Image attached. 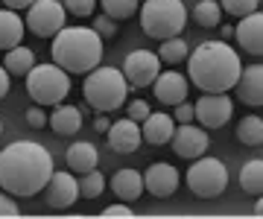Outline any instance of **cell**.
<instances>
[{"label": "cell", "instance_id": "obj_1", "mask_svg": "<svg viewBox=\"0 0 263 219\" xmlns=\"http://www.w3.org/2000/svg\"><path fill=\"white\" fill-rule=\"evenodd\" d=\"M53 155L35 141H15L0 152V187L12 196L32 199L53 178Z\"/></svg>", "mask_w": 263, "mask_h": 219}, {"label": "cell", "instance_id": "obj_2", "mask_svg": "<svg viewBox=\"0 0 263 219\" xmlns=\"http://www.w3.org/2000/svg\"><path fill=\"white\" fill-rule=\"evenodd\" d=\"M243 73L240 65V53L228 41H202L193 56H187V76L190 82L205 91V94H228L231 88H237Z\"/></svg>", "mask_w": 263, "mask_h": 219}, {"label": "cell", "instance_id": "obj_3", "mask_svg": "<svg viewBox=\"0 0 263 219\" xmlns=\"http://www.w3.org/2000/svg\"><path fill=\"white\" fill-rule=\"evenodd\" d=\"M53 62L67 73H91L103 62V35L94 27H65L53 38Z\"/></svg>", "mask_w": 263, "mask_h": 219}, {"label": "cell", "instance_id": "obj_4", "mask_svg": "<svg viewBox=\"0 0 263 219\" xmlns=\"http://www.w3.org/2000/svg\"><path fill=\"white\" fill-rule=\"evenodd\" d=\"M129 79L123 70L117 67H94L88 76H85V85H82V94L88 99V105L94 108V111H117L123 103H126V96H129Z\"/></svg>", "mask_w": 263, "mask_h": 219}, {"label": "cell", "instance_id": "obj_5", "mask_svg": "<svg viewBox=\"0 0 263 219\" xmlns=\"http://www.w3.org/2000/svg\"><path fill=\"white\" fill-rule=\"evenodd\" d=\"M141 32L155 41L176 38L187 24V6L181 0H146L138 12Z\"/></svg>", "mask_w": 263, "mask_h": 219}, {"label": "cell", "instance_id": "obj_6", "mask_svg": "<svg viewBox=\"0 0 263 219\" xmlns=\"http://www.w3.org/2000/svg\"><path fill=\"white\" fill-rule=\"evenodd\" d=\"M27 94L38 105H53L56 108L70 94V73H67L65 67H59L56 62L35 65L27 73Z\"/></svg>", "mask_w": 263, "mask_h": 219}, {"label": "cell", "instance_id": "obj_7", "mask_svg": "<svg viewBox=\"0 0 263 219\" xmlns=\"http://www.w3.org/2000/svg\"><path fill=\"white\" fill-rule=\"evenodd\" d=\"M187 187L196 199H216V196H222L228 187L226 164L219 158H208V155L196 158L193 167L187 170Z\"/></svg>", "mask_w": 263, "mask_h": 219}, {"label": "cell", "instance_id": "obj_8", "mask_svg": "<svg viewBox=\"0 0 263 219\" xmlns=\"http://www.w3.org/2000/svg\"><path fill=\"white\" fill-rule=\"evenodd\" d=\"M24 21H27L32 35H38V38H56L59 32L65 29L67 9H65V3H59V0H35L27 9Z\"/></svg>", "mask_w": 263, "mask_h": 219}, {"label": "cell", "instance_id": "obj_9", "mask_svg": "<svg viewBox=\"0 0 263 219\" xmlns=\"http://www.w3.org/2000/svg\"><path fill=\"white\" fill-rule=\"evenodd\" d=\"M161 56L158 53H149V50H132L126 62H123V73L129 79L132 88H149L155 85V79L161 73Z\"/></svg>", "mask_w": 263, "mask_h": 219}, {"label": "cell", "instance_id": "obj_10", "mask_svg": "<svg viewBox=\"0 0 263 219\" xmlns=\"http://www.w3.org/2000/svg\"><path fill=\"white\" fill-rule=\"evenodd\" d=\"M234 114V103L228 94H205L196 99V120L205 129H222Z\"/></svg>", "mask_w": 263, "mask_h": 219}, {"label": "cell", "instance_id": "obj_11", "mask_svg": "<svg viewBox=\"0 0 263 219\" xmlns=\"http://www.w3.org/2000/svg\"><path fill=\"white\" fill-rule=\"evenodd\" d=\"M173 152L179 155V158H184V161H196V158H202V155L208 152V132L205 129H199V126L193 123H181L176 126V134H173Z\"/></svg>", "mask_w": 263, "mask_h": 219}, {"label": "cell", "instance_id": "obj_12", "mask_svg": "<svg viewBox=\"0 0 263 219\" xmlns=\"http://www.w3.org/2000/svg\"><path fill=\"white\" fill-rule=\"evenodd\" d=\"M179 170L167 161H155L152 167H146V175H143V187L146 193H152L155 199H170L173 193L179 190Z\"/></svg>", "mask_w": 263, "mask_h": 219}, {"label": "cell", "instance_id": "obj_13", "mask_svg": "<svg viewBox=\"0 0 263 219\" xmlns=\"http://www.w3.org/2000/svg\"><path fill=\"white\" fill-rule=\"evenodd\" d=\"M44 199H47V205L53 210H65V208H70L76 202V196H79V181L70 175V172H65V170H59V172H53V178L47 181V187H44Z\"/></svg>", "mask_w": 263, "mask_h": 219}, {"label": "cell", "instance_id": "obj_14", "mask_svg": "<svg viewBox=\"0 0 263 219\" xmlns=\"http://www.w3.org/2000/svg\"><path fill=\"white\" fill-rule=\"evenodd\" d=\"M234 38L243 53L263 56V12H252L240 18V27H234Z\"/></svg>", "mask_w": 263, "mask_h": 219}, {"label": "cell", "instance_id": "obj_15", "mask_svg": "<svg viewBox=\"0 0 263 219\" xmlns=\"http://www.w3.org/2000/svg\"><path fill=\"white\" fill-rule=\"evenodd\" d=\"M141 141H143V132H141V126H138V120H132V117L117 120V123H111V129H108V146L120 155L138 152Z\"/></svg>", "mask_w": 263, "mask_h": 219}, {"label": "cell", "instance_id": "obj_16", "mask_svg": "<svg viewBox=\"0 0 263 219\" xmlns=\"http://www.w3.org/2000/svg\"><path fill=\"white\" fill-rule=\"evenodd\" d=\"M152 88H155V99H158V103L176 108L179 103L187 99V88L190 85H187V79L181 76V73H176V70H161Z\"/></svg>", "mask_w": 263, "mask_h": 219}, {"label": "cell", "instance_id": "obj_17", "mask_svg": "<svg viewBox=\"0 0 263 219\" xmlns=\"http://www.w3.org/2000/svg\"><path fill=\"white\" fill-rule=\"evenodd\" d=\"M141 132H143V141L146 143L164 146V143H170L173 134H176V117L164 114V111H152V114L141 123Z\"/></svg>", "mask_w": 263, "mask_h": 219}, {"label": "cell", "instance_id": "obj_18", "mask_svg": "<svg viewBox=\"0 0 263 219\" xmlns=\"http://www.w3.org/2000/svg\"><path fill=\"white\" fill-rule=\"evenodd\" d=\"M237 94H240V103L252 105V108L263 105V65L243 67L240 82H237Z\"/></svg>", "mask_w": 263, "mask_h": 219}, {"label": "cell", "instance_id": "obj_19", "mask_svg": "<svg viewBox=\"0 0 263 219\" xmlns=\"http://www.w3.org/2000/svg\"><path fill=\"white\" fill-rule=\"evenodd\" d=\"M111 193L120 202H135L143 196V175L138 170H117L111 175Z\"/></svg>", "mask_w": 263, "mask_h": 219}, {"label": "cell", "instance_id": "obj_20", "mask_svg": "<svg viewBox=\"0 0 263 219\" xmlns=\"http://www.w3.org/2000/svg\"><path fill=\"white\" fill-rule=\"evenodd\" d=\"M27 21L18 15V9H0V50H12L24 41Z\"/></svg>", "mask_w": 263, "mask_h": 219}, {"label": "cell", "instance_id": "obj_21", "mask_svg": "<svg viewBox=\"0 0 263 219\" xmlns=\"http://www.w3.org/2000/svg\"><path fill=\"white\" fill-rule=\"evenodd\" d=\"M65 161H67V170H73V172H91V170H97L100 155H97L94 143L79 141V143H70V146H67Z\"/></svg>", "mask_w": 263, "mask_h": 219}, {"label": "cell", "instance_id": "obj_22", "mask_svg": "<svg viewBox=\"0 0 263 219\" xmlns=\"http://www.w3.org/2000/svg\"><path fill=\"white\" fill-rule=\"evenodd\" d=\"M50 126L56 134H76L82 129V111L76 105H56L53 108V117H50Z\"/></svg>", "mask_w": 263, "mask_h": 219}, {"label": "cell", "instance_id": "obj_23", "mask_svg": "<svg viewBox=\"0 0 263 219\" xmlns=\"http://www.w3.org/2000/svg\"><path fill=\"white\" fill-rule=\"evenodd\" d=\"M3 67L9 70L12 76H27L29 70L35 67V53L29 47H24V44H18V47L6 50V58H3Z\"/></svg>", "mask_w": 263, "mask_h": 219}, {"label": "cell", "instance_id": "obj_24", "mask_svg": "<svg viewBox=\"0 0 263 219\" xmlns=\"http://www.w3.org/2000/svg\"><path fill=\"white\" fill-rule=\"evenodd\" d=\"M240 187L246 193L263 196V158H252V161L243 164V170H240Z\"/></svg>", "mask_w": 263, "mask_h": 219}, {"label": "cell", "instance_id": "obj_25", "mask_svg": "<svg viewBox=\"0 0 263 219\" xmlns=\"http://www.w3.org/2000/svg\"><path fill=\"white\" fill-rule=\"evenodd\" d=\"M193 21L199 27H219L222 24V3L216 0H199L193 6Z\"/></svg>", "mask_w": 263, "mask_h": 219}, {"label": "cell", "instance_id": "obj_26", "mask_svg": "<svg viewBox=\"0 0 263 219\" xmlns=\"http://www.w3.org/2000/svg\"><path fill=\"white\" fill-rule=\"evenodd\" d=\"M237 141L246 143V146H257V143H263V120L260 117H243L240 120V126H237Z\"/></svg>", "mask_w": 263, "mask_h": 219}, {"label": "cell", "instance_id": "obj_27", "mask_svg": "<svg viewBox=\"0 0 263 219\" xmlns=\"http://www.w3.org/2000/svg\"><path fill=\"white\" fill-rule=\"evenodd\" d=\"M187 41L181 38V35H176V38H167V41H161V50H158V56L164 65H179V62H187Z\"/></svg>", "mask_w": 263, "mask_h": 219}, {"label": "cell", "instance_id": "obj_28", "mask_svg": "<svg viewBox=\"0 0 263 219\" xmlns=\"http://www.w3.org/2000/svg\"><path fill=\"white\" fill-rule=\"evenodd\" d=\"M103 3V12L114 21H129L132 15L141 12V3L138 0H100Z\"/></svg>", "mask_w": 263, "mask_h": 219}, {"label": "cell", "instance_id": "obj_29", "mask_svg": "<svg viewBox=\"0 0 263 219\" xmlns=\"http://www.w3.org/2000/svg\"><path fill=\"white\" fill-rule=\"evenodd\" d=\"M105 190V178H103V172H82V178H79V196L82 199H100Z\"/></svg>", "mask_w": 263, "mask_h": 219}, {"label": "cell", "instance_id": "obj_30", "mask_svg": "<svg viewBox=\"0 0 263 219\" xmlns=\"http://www.w3.org/2000/svg\"><path fill=\"white\" fill-rule=\"evenodd\" d=\"M219 3H222V12H228L231 18H246V15L257 12L260 0H219Z\"/></svg>", "mask_w": 263, "mask_h": 219}, {"label": "cell", "instance_id": "obj_31", "mask_svg": "<svg viewBox=\"0 0 263 219\" xmlns=\"http://www.w3.org/2000/svg\"><path fill=\"white\" fill-rule=\"evenodd\" d=\"M62 3H65L67 15H73V18H91L97 6V0H62Z\"/></svg>", "mask_w": 263, "mask_h": 219}, {"label": "cell", "instance_id": "obj_32", "mask_svg": "<svg viewBox=\"0 0 263 219\" xmlns=\"http://www.w3.org/2000/svg\"><path fill=\"white\" fill-rule=\"evenodd\" d=\"M94 29L103 35V41H108V38H114V35H117V21L108 18V15L103 12V15H97V18H94Z\"/></svg>", "mask_w": 263, "mask_h": 219}, {"label": "cell", "instance_id": "obj_33", "mask_svg": "<svg viewBox=\"0 0 263 219\" xmlns=\"http://www.w3.org/2000/svg\"><path fill=\"white\" fill-rule=\"evenodd\" d=\"M149 114H152V111H149V105H146V99H132V103L126 105V117L138 120V123H143Z\"/></svg>", "mask_w": 263, "mask_h": 219}, {"label": "cell", "instance_id": "obj_34", "mask_svg": "<svg viewBox=\"0 0 263 219\" xmlns=\"http://www.w3.org/2000/svg\"><path fill=\"white\" fill-rule=\"evenodd\" d=\"M27 123L32 126V129H44V126L50 123V117L44 114V105H32V108H27Z\"/></svg>", "mask_w": 263, "mask_h": 219}, {"label": "cell", "instance_id": "obj_35", "mask_svg": "<svg viewBox=\"0 0 263 219\" xmlns=\"http://www.w3.org/2000/svg\"><path fill=\"white\" fill-rule=\"evenodd\" d=\"M0 216H21V208L12 199V193H0Z\"/></svg>", "mask_w": 263, "mask_h": 219}, {"label": "cell", "instance_id": "obj_36", "mask_svg": "<svg viewBox=\"0 0 263 219\" xmlns=\"http://www.w3.org/2000/svg\"><path fill=\"white\" fill-rule=\"evenodd\" d=\"M176 123H190L193 117H196V105H190V103H179L176 105Z\"/></svg>", "mask_w": 263, "mask_h": 219}, {"label": "cell", "instance_id": "obj_37", "mask_svg": "<svg viewBox=\"0 0 263 219\" xmlns=\"http://www.w3.org/2000/svg\"><path fill=\"white\" fill-rule=\"evenodd\" d=\"M103 216H135L132 213V208H129V202H117V205H108V208L103 210Z\"/></svg>", "mask_w": 263, "mask_h": 219}, {"label": "cell", "instance_id": "obj_38", "mask_svg": "<svg viewBox=\"0 0 263 219\" xmlns=\"http://www.w3.org/2000/svg\"><path fill=\"white\" fill-rule=\"evenodd\" d=\"M9 76H12V73H9L3 65H0V99L9 94V88H12V79H9Z\"/></svg>", "mask_w": 263, "mask_h": 219}, {"label": "cell", "instance_id": "obj_39", "mask_svg": "<svg viewBox=\"0 0 263 219\" xmlns=\"http://www.w3.org/2000/svg\"><path fill=\"white\" fill-rule=\"evenodd\" d=\"M94 129L100 134H108V129H111V120L103 114V111H97V120H94Z\"/></svg>", "mask_w": 263, "mask_h": 219}, {"label": "cell", "instance_id": "obj_40", "mask_svg": "<svg viewBox=\"0 0 263 219\" xmlns=\"http://www.w3.org/2000/svg\"><path fill=\"white\" fill-rule=\"evenodd\" d=\"M35 0H3V6L6 9H29Z\"/></svg>", "mask_w": 263, "mask_h": 219}, {"label": "cell", "instance_id": "obj_41", "mask_svg": "<svg viewBox=\"0 0 263 219\" xmlns=\"http://www.w3.org/2000/svg\"><path fill=\"white\" fill-rule=\"evenodd\" d=\"M234 38V27H222V41Z\"/></svg>", "mask_w": 263, "mask_h": 219}, {"label": "cell", "instance_id": "obj_42", "mask_svg": "<svg viewBox=\"0 0 263 219\" xmlns=\"http://www.w3.org/2000/svg\"><path fill=\"white\" fill-rule=\"evenodd\" d=\"M254 213H257V216H263V196L254 202Z\"/></svg>", "mask_w": 263, "mask_h": 219}, {"label": "cell", "instance_id": "obj_43", "mask_svg": "<svg viewBox=\"0 0 263 219\" xmlns=\"http://www.w3.org/2000/svg\"><path fill=\"white\" fill-rule=\"evenodd\" d=\"M0 132H3V126H0Z\"/></svg>", "mask_w": 263, "mask_h": 219}]
</instances>
